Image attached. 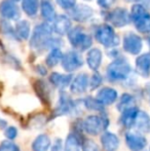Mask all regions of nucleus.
<instances>
[{
  "instance_id": "1",
  "label": "nucleus",
  "mask_w": 150,
  "mask_h": 151,
  "mask_svg": "<svg viewBox=\"0 0 150 151\" xmlns=\"http://www.w3.org/2000/svg\"><path fill=\"white\" fill-rule=\"evenodd\" d=\"M60 41L52 37V28L46 23L37 25L33 31L30 40V45L37 52H43L47 48H57Z\"/></svg>"
},
{
  "instance_id": "2",
  "label": "nucleus",
  "mask_w": 150,
  "mask_h": 151,
  "mask_svg": "<svg viewBox=\"0 0 150 151\" xmlns=\"http://www.w3.org/2000/svg\"><path fill=\"white\" fill-rule=\"evenodd\" d=\"M110 120L106 112H102L100 115H88L82 120L81 127L88 135L98 136L105 132L108 127Z\"/></svg>"
},
{
  "instance_id": "3",
  "label": "nucleus",
  "mask_w": 150,
  "mask_h": 151,
  "mask_svg": "<svg viewBox=\"0 0 150 151\" xmlns=\"http://www.w3.org/2000/svg\"><path fill=\"white\" fill-rule=\"evenodd\" d=\"M132 68L124 58H118L110 63L107 67V77L110 81H123L131 74Z\"/></svg>"
},
{
  "instance_id": "4",
  "label": "nucleus",
  "mask_w": 150,
  "mask_h": 151,
  "mask_svg": "<svg viewBox=\"0 0 150 151\" xmlns=\"http://www.w3.org/2000/svg\"><path fill=\"white\" fill-rule=\"evenodd\" d=\"M131 18H132L137 30L140 31L141 33H149L150 14L144 6L141 4H135L132 8Z\"/></svg>"
},
{
  "instance_id": "5",
  "label": "nucleus",
  "mask_w": 150,
  "mask_h": 151,
  "mask_svg": "<svg viewBox=\"0 0 150 151\" xmlns=\"http://www.w3.org/2000/svg\"><path fill=\"white\" fill-rule=\"evenodd\" d=\"M69 41L73 47L78 50H85L92 46L93 39L88 34L84 32L81 27H75L68 33Z\"/></svg>"
},
{
  "instance_id": "6",
  "label": "nucleus",
  "mask_w": 150,
  "mask_h": 151,
  "mask_svg": "<svg viewBox=\"0 0 150 151\" xmlns=\"http://www.w3.org/2000/svg\"><path fill=\"white\" fill-rule=\"evenodd\" d=\"M97 41L104 45L105 47H114L119 43L118 37L115 32L109 25H101L95 32Z\"/></svg>"
},
{
  "instance_id": "7",
  "label": "nucleus",
  "mask_w": 150,
  "mask_h": 151,
  "mask_svg": "<svg viewBox=\"0 0 150 151\" xmlns=\"http://www.w3.org/2000/svg\"><path fill=\"white\" fill-rule=\"evenodd\" d=\"M76 105L77 104L71 99L70 96L66 91H63L60 93L59 102L57 104L56 108H55L52 116L55 118V117H59V116L67 115V114L72 113V112H74L76 110Z\"/></svg>"
},
{
  "instance_id": "8",
  "label": "nucleus",
  "mask_w": 150,
  "mask_h": 151,
  "mask_svg": "<svg viewBox=\"0 0 150 151\" xmlns=\"http://www.w3.org/2000/svg\"><path fill=\"white\" fill-rule=\"evenodd\" d=\"M124 140L131 151H143L147 146V139L140 133L126 132Z\"/></svg>"
},
{
  "instance_id": "9",
  "label": "nucleus",
  "mask_w": 150,
  "mask_h": 151,
  "mask_svg": "<svg viewBox=\"0 0 150 151\" xmlns=\"http://www.w3.org/2000/svg\"><path fill=\"white\" fill-rule=\"evenodd\" d=\"M106 20L110 23L111 25H113L114 27H123L126 25H128L131 21V14H128V10L126 8L122 7H117L115 9L111 10L107 16Z\"/></svg>"
},
{
  "instance_id": "10",
  "label": "nucleus",
  "mask_w": 150,
  "mask_h": 151,
  "mask_svg": "<svg viewBox=\"0 0 150 151\" xmlns=\"http://www.w3.org/2000/svg\"><path fill=\"white\" fill-rule=\"evenodd\" d=\"M61 64H62V67L65 71L73 72L79 69L83 65V61H82L81 56L78 52H68L63 56Z\"/></svg>"
},
{
  "instance_id": "11",
  "label": "nucleus",
  "mask_w": 150,
  "mask_h": 151,
  "mask_svg": "<svg viewBox=\"0 0 150 151\" xmlns=\"http://www.w3.org/2000/svg\"><path fill=\"white\" fill-rule=\"evenodd\" d=\"M0 16L5 20L16 21L21 17V12L12 0H2L0 2Z\"/></svg>"
},
{
  "instance_id": "12",
  "label": "nucleus",
  "mask_w": 150,
  "mask_h": 151,
  "mask_svg": "<svg viewBox=\"0 0 150 151\" xmlns=\"http://www.w3.org/2000/svg\"><path fill=\"white\" fill-rule=\"evenodd\" d=\"M123 48L131 55H138L142 50V39L137 34L130 32L126 34L123 39Z\"/></svg>"
},
{
  "instance_id": "13",
  "label": "nucleus",
  "mask_w": 150,
  "mask_h": 151,
  "mask_svg": "<svg viewBox=\"0 0 150 151\" xmlns=\"http://www.w3.org/2000/svg\"><path fill=\"white\" fill-rule=\"evenodd\" d=\"M90 86V78L86 73H79L72 79L70 91L74 95H82Z\"/></svg>"
},
{
  "instance_id": "14",
  "label": "nucleus",
  "mask_w": 150,
  "mask_h": 151,
  "mask_svg": "<svg viewBox=\"0 0 150 151\" xmlns=\"http://www.w3.org/2000/svg\"><path fill=\"white\" fill-rule=\"evenodd\" d=\"M117 98H118L117 91L114 90L112 88H109V86L102 88L98 91V93L96 96V99L104 106L112 105V104H114L117 101Z\"/></svg>"
},
{
  "instance_id": "15",
  "label": "nucleus",
  "mask_w": 150,
  "mask_h": 151,
  "mask_svg": "<svg viewBox=\"0 0 150 151\" xmlns=\"http://www.w3.org/2000/svg\"><path fill=\"white\" fill-rule=\"evenodd\" d=\"M102 147L105 151H116L119 147V138L112 132H103L100 137Z\"/></svg>"
},
{
  "instance_id": "16",
  "label": "nucleus",
  "mask_w": 150,
  "mask_h": 151,
  "mask_svg": "<svg viewBox=\"0 0 150 151\" xmlns=\"http://www.w3.org/2000/svg\"><path fill=\"white\" fill-rule=\"evenodd\" d=\"M71 10V18L77 22H84L93 16V9L88 5H75Z\"/></svg>"
},
{
  "instance_id": "17",
  "label": "nucleus",
  "mask_w": 150,
  "mask_h": 151,
  "mask_svg": "<svg viewBox=\"0 0 150 151\" xmlns=\"http://www.w3.org/2000/svg\"><path fill=\"white\" fill-rule=\"evenodd\" d=\"M139 108L136 106H133L128 109L123 110L121 112V115H120V123L121 125H123L126 129H131V127H134L135 121H136L137 115H138Z\"/></svg>"
},
{
  "instance_id": "18",
  "label": "nucleus",
  "mask_w": 150,
  "mask_h": 151,
  "mask_svg": "<svg viewBox=\"0 0 150 151\" xmlns=\"http://www.w3.org/2000/svg\"><path fill=\"white\" fill-rule=\"evenodd\" d=\"M134 127L140 134L150 133V116L146 111L139 110Z\"/></svg>"
},
{
  "instance_id": "19",
  "label": "nucleus",
  "mask_w": 150,
  "mask_h": 151,
  "mask_svg": "<svg viewBox=\"0 0 150 151\" xmlns=\"http://www.w3.org/2000/svg\"><path fill=\"white\" fill-rule=\"evenodd\" d=\"M72 79H73L72 75H69V74H60L58 72H54L50 76V83L54 86H56V88H61V90H64L67 86H69V84H71Z\"/></svg>"
},
{
  "instance_id": "20",
  "label": "nucleus",
  "mask_w": 150,
  "mask_h": 151,
  "mask_svg": "<svg viewBox=\"0 0 150 151\" xmlns=\"http://www.w3.org/2000/svg\"><path fill=\"white\" fill-rule=\"evenodd\" d=\"M136 71L142 77L150 75V54L141 55L136 60Z\"/></svg>"
},
{
  "instance_id": "21",
  "label": "nucleus",
  "mask_w": 150,
  "mask_h": 151,
  "mask_svg": "<svg viewBox=\"0 0 150 151\" xmlns=\"http://www.w3.org/2000/svg\"><path fill=\"white\" fill-rule=\"evenodd\" d=\"M52 147V140L50 136L46 134H40L38 135L32 142V148L33 151H48Z\"/></svg>"
},
{
  "instance_id": "22",
  "label": "nucleus",
  "mask_w": 150,
  "mask_h": 151,
  "mask_svg": "<svg viewBox=\"0 0 150 151\" xmlns=\"http://www.w3.org/2000/svg\"><path fill=\"white\" fill-rule=\"evenodd\" d=\"M102 59H103V55L99 48H92L90 52H88V57H86V63L88 66L94 71L100 68L101 63H102Z\"/></svg>"
},
{
  "instance_id": "23",
  "label": "nucleus",
  "mask_w": 150,
  "mask_h": 151,
  "mask_svg": "<svg viewBox=\"0 0 150 151\" xmlns=\"http://www.w3.org/2000/svg\"><path fill=\"white\" fill-rule=\"evenodd\" d=\"M71 30V22L66 16H59L54 21V31L60 35L68 34Z\"/></svg>"
},
{
  "instance_id": "24",
  "label": "nucleus",
  "mask_w": 150,
  "mask_h": 151,
  "mask_svg": "<svg viewBox=\"0 0 150 151\" xmlns=\"http://www.w3.org/2000/svg\"><path fill=\"white\" fill-rule=\"evenodd\" d=\"M63 151H81V142L79 136L75 133L69 134L65 140Z\"/></svg>"
},
{
  "instance_id": "25",
  "label": "nucleus",
  "mask_w": 150,
  "mask_h": 151,
  "mask_svg": "<svg viewBox=\"0 0 150 151\" xmlns=\"http://www.w3.org/2000/svg\"><path fill=\"white\" fill-rule=\"evenodd\" d=\"M35 91L37 93V95L39 96V98L45 103L50 104V91L48 86H46V83L43 80H36L34 83Z\"/></svg>"
},
{
  "instance_id": "26",
  "label": "nucleus",
  "mask_w": 150,
  "mask_h": 151,
  "mask_svg": "<svg viewBox=\"0 0 150 151\" xmlns=\"http://www.w3.org/2000/svg\"><path fill=\"white\" fill-rule=\"evenodd\" d=\"M14 34L18 39L27 40L30 35V24L27 21H20L14 27Z\"/></svg>"
},
{
  "instance_id": "27",
  "label": "nucleus",
  "mask_w": 150,
  "mask_h": 151,
  "mask_svg": "<svg viewBox=\"0 0 150 151\" xmlns=\"http://www.w3.org/2000/svg\"><path fill=\"white\" fill-rule=\"evenodd\" d=\"M40 7H41L42 18L47 21V22H54L55 19L57 18V16H56V10L52 7L50 2L47 1V0H43L41 2Z\"/></svg>"
},
{
  "instance_id": "28",
  "label": "nucleus",
  "mask_w": 150,
  "mask_h": 151,
  "mask_svg": "<svg viewBox=\"0 0 150 151\" xmlns=\"http://www.w3.org/2000/svg\"><path fill=\"white\" fill-rule=\"evenodd\" d=\"M133 106H135V97L133 95H131V93H124L120 96L119 100L117 102V105H116V108L120 112H122L123 110L133 107Z\"/></svg>"
},
{
  "instance_id": "29",
  "label": "nucleus",
  "mask_w": 150,
  "mask_h": 151,
  "mask_svg": "<svg viewBox=\"0 0 150 151\" xmlns=\"http://www.w3.org/2000/svg\"><path fill=\"white\" fill-rule=\"evenodd\" d=\"M82 103H83L84 107L88 110H90V111H96V112H105V106L103 104H101L96 98L93 97H86L85 99L82 100Z\"/></svg>"
},
{
  "instance_id": "30",
  "label": "nucleus",
  "mask_w": 150,
  "mask_h": 151,
  "mask_svg": "<svg viewBox=\"0 0 150 151\" xmlns=\"http://www.w3.org/2000/svg\"><path fill=\"white\" fill-rule=\"evenodd\" d=\"M39 0H22V8L29 17H34L38 12Z\"/></svg>"
},
{
  "instance_id": "31",
  "label": "nucleus",
  "mask_w": 150,
  "mask_h": 151,
  "mask_svg": "<svg viewBox=\"0 0 150 151\" xmlns=\"http://www.w3.org/2000/svg\"><path fill=\"white\" fill-rule=\"evenodd\" d=\"M62 58H63V54L58 47L57 48H52L50 50V52L48 54L47 58L45 60V63L48 67H55L57 66L61 61H62Z\"/></svg>"
},
{
  "instance_id": "32",
  "label": "nucleus",
  "mask_w": 150,
  "mask_h": 151,
  "mask_svg": "<svg viewBox=\"0 0 150 151\" xmlns=\"http://www.w3.org/2000/svg\"><path fill=\"white\" fill-rule=\"evenodd\" d=\"M0 30H1V32L4 34V35L16 37V34H14V29L12 28L11 25H10L7 21L2 20L1 22H0Z\"/></svg>"
},
{
  "instance_id": "33",
  "label": "nucleus",
  "mask_w": 150,
  "mask_h": 151,
  "mask_svg": "<svg viewBox=\"0 0 150 151\" xmlns=\"http://www.w3.org/2000/svg\"><path fill=\"white\" fill-rule=\"evenodd\" d=\"M102 82H103L102 76H101L100 74L98 73V72H95V73L93 74L90 80V90L95 91V90H97L98 88H100L101 84H102Z\"/></svg>"
},
{
  "instance_id": "34",
  "label": "nucleus",
  "mask_w": 150,
  "mask_h": 151,
  "mask_svg": "<svg viewBox=\"0 0 150 151\" xmlns=\"http://www.w3.org/2000/svg\"><path fill=\"white\" fill-rule=\"evenodd\" d=\"M0 151H21L20 147L14 142L11 141H3L0 144Z\"/></svg>"
},
{
  "instance_id": "35",
  "label": "nucleus",
  "mask_w": 150,
  "mask_h": 151,
  "mask_svg": "<svg viewBox=\"0 0 150 151\" xmlns=\"http://www.w3.org/2000/svg\"><path fill=\"white\" fill-rule=\"evenodd\" d=\"M82 151H100V147L95 141L86 139L82 143Z\"/></svg>"
},
{
  "instance_id": "36",
  "label": "nucleus",
  "mask_w": 150,
  "mask_h": 151,
  "mask_svg": "<svg viewBox=\"0 0 150 151\" xmlns=\"http://www.w3.org/2000/svg\"><path fill=\"white\" fill-rule=\"evenodd\" d=\"M4 135H5V137L7 138V139L14 140V138H17V136H18V129H17L16 127L10 125V127H7L5 129V131H4Z\"/></svg>"
},
{
  "instance_id": "37",
  "label": "nucleus",
  "mask_w": 150,
  "mask_h": 151,
  "mask_svg": "<svg viewBox=\"0 0 150 151\" xmlns=\"http://www.w3.org/2000/svg\"><path fill=\"white\" fill-rule=\"evenodd\" d=\"M57 3L64 9H72L75 6L76 0H57Z\"/></svg>"
},
{
  "instance_id": "38",
  "label": "nucleus",
  "mask_w": 150,
  "mask_h": 151,
  "mask_svg": "<svg viewBox=\"0 0 150 151\" xmlns=\"http://www.w3.org/2000/svg\"><path fill=\"white\" fill-rule=\"evenodd\" d=\"M116 1H117V0H98V3L101 7L108 8V7H110L113 3H115Z\"/></svg>"
},
{
  "instance_id": "39",
  "label": "nucleus",
  "mask_w": 150,
  "mask_h": 151,
  "mask_svg": "<svg viewBox=\"0 0 150 151\" xmlns=\"http://www.w3.org/2000/svg\"><path fill=\"white\" fill-rule=\"evenodd\" d=\"M61 142L62 141H61L60 139H57L56 141H55V143L52 144L50 151H62L63 148H62V143H61Z\"/></svg>"
},
{
  "instance_id": "40",
  "label": "nucleus",
  "mask_w": 150,
  "mask_h": 151,
  "mask_svg": "<svg viewBox=\"0 0 150 151\" xmlns=\"http://www.w3.org/2000/svg\"><path fill=\"white\" fill-rule=\"evenodd\" d=\"M36 70H37V72L40 74V75H45V74H46V69L43 67V66H41V65L37 66Z\"/></svg>"
},
{
  "instance_id": "41",
  "label": "nucleus",
  "mask_w": 150,
  "mask_h": 151,
  "mask_svg": "<svg viewBox=\"0 0 150 151\" xmlns=\"http://www.w3.org/2000/svg\"><path fill=\"white\" fill-rule=\"evenodd\" d=\"M143 6L145 8H149L150 9V0H143Z\"/></svg>"
},
{
  "instance_id": "42",
  "label": "nucleus",
  "mask_w": 150,
  "mask_h": 151,
  "mask_svg": "<svg viewBox=\"0 0 150 151\" xmlns=\"http://www.w3.org/2000/svg\"><path fill=\"white\" fill-rule=\"evenodd\" d=\"M146 91H148V93H150V82H149L148 84H147V86H146Z\"/></svg>"
},
{
  "instance_id": "43",
  "label": "nucleus",
  "mask_w": 150,
  "mask_h": 151,
  "mask_svg": "<svg viewBox=\"0 0 150 151\" xmlns=\"http://www.w3.org/2000/svg\"><path fill=\"white\" fill-rule=\"evenodd\" d=\"M126 1H128V2H134V1H139V0H126Z\"/></svg>"
},
{
  "instance_id": "44",
  "label": "nucleus",
  "mask_w": 150,
  "mask_h": 151,
  "mask_svg": "<svg viewBox=\"0 0 150 151\" xmlns=\"http://www.w3.org/2000/svg\"><path fill=\"white\" fill-rule=\"evenodd\" d=\"M148 43H149V46H150V37H149V40H148Z\"/></svg>"
},
{
  "instance_id": "45",
  "label": "nucleus",
  "mask_w": 150,
  "mask_h": 151,
  "mask_svg": "<svg viewBox=\"0 0 150 151\" xmlns=\"http://www.w3.org/2000/svg\"><path fill=\"white\" fill-rule=\"evenodd\" d=\"M12 1H14H14H20V0H12Z\"/></svg>"
},
{
  "instance_id": "46",
  "label": "nucleus",
  "mask_w": 150,
  "mask_h": 151,
  "mask_svg": "<svg viewBox=\"0 0 150 151\" xmlns=\"http://www.w3.org/2000/svg\"><path fill=\"white\" fill-rule=\"evenodd\" d=\"M86 1H90V0H86Z\"/></svg>"
},
{
  "instance_id": "47",
  "label": "nucleus",
  "mask_w": 150,
  "mask_h": 151,
  "mask_svg": "<svg viewBox=\"0 0 150 151\" xmlns=\"http://www.w3.org/2000/svg\"><path fill=\"white\" fill-rule=\"evenodd\" d=\"M149 151H150V147H149Z\"/></svg>"
}]
</instances>
